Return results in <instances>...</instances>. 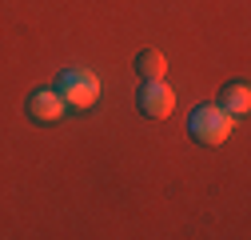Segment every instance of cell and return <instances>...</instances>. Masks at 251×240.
Wrapping results in <instances>:
<instances>
[{
	"label": "cell",
	"instance_id": "3",
	"mask_svg": "<svg viewBox=\"0 0 251 240\" xmlns=\"http://www.w3.org/2000/svg\"><path fill=\"white\" fill-rule=\"evenodd\" d=\"M140 112L144 116H151V120H164V116H172L176 112V88L160 76V80H144V88H140Z\"/></svg>",
	"mask_w": 251,
	"mask_h": 240
},
{
	"label": "cell",
	"instance_id": "5",
	"mask_svg": "<svg viewBox=\"0 0 251 240\" xmlns=\"http://www.w3.org/2000/svg\"><path fill=\"white\" fill-rule=\"evenodd\" d=\"M219 108L231 112V116H247V108H251V88H247V84H227L224 92H219Z\"/></svg>",
	"mask_w": 251,
	"mask_h": 240
},
{
	"label": "cell",
	"instance_id": "2",
	"mask_svg": "<svg viewBox=\"0 0 251 240\" xmlns=\"http://www.w3.org/2000/svg\"><path fill=\"white\" fill-rule=\"evenodd\" d=\"M235 128V116L224 112L219 104H200L192 116H187V132H192L200 144H224Z\"/></svg>",
	"mask_w": 251,
	"mask_h": 240
},
{
	"label": "cell",
	"instance_id": "6",
	"mask_svg": "<svg viewBox=\"0 0 251 240\" xmlns=\"http://www.w3.org/2000/svg\"><path fill=\"white\" fill-rule=\"evenodd\" d=\"M136 72H140L144 80H160V76L168 72V56L155 52V48H144V52L136 56Z\"/></svg>",
	"mask_w": 251,
	"mask_h": 240
},
{
	"label": "cell",
	"instance_id": "4",
	"mask_svg": "<svg viewBox=\"0 0 251 240\" xmlns=\"http://www.w3.org/2000/svg\"><path fill=\"white\" fill-rule=\"evenodd\" d=\"M64 108H68V104L60 100L56 88H40V92L28 96V116L40 120V124H52V120H60V116H64Z\"/></svg>",
	"mask_w": 251,
	"mask_h": 240
},
{
	"label": "cell",
	"instance_id": "1",
	"mask_svg": "<svg viewBox=\"0 0 251 240\" xmlns=\"http://www.w3.org/2000/svg\"><path fill=\"white\" fill-rule=\"evenodd\" d=\"M56 92H60V100H64L68 108L88 112L92 104L100 100V76L88 72V68H64L56 76Z\"/></svg>",
	"mask_w": 251,
	"mask_h": 240
}]
</instances>
